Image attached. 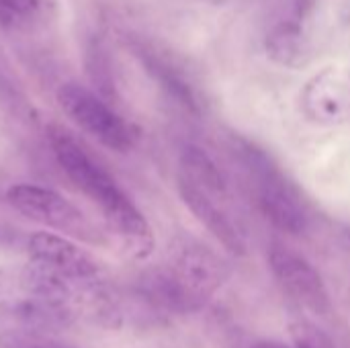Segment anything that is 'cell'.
<instances>
[{
	"instance_id": "6da1fadb",
	"label": "cell",
	"mask_w": 350,
	"mask_h": 348,
	"mask_svg": "<svg viewBox=\"0 0 350 348\" xmlns=\"http://www.w3.org/2000/svg\"><path fill=\"white\" fill-rule=\"evenodd\" d=\"M51 148L68 178L100 207L107 226L121 242V248L135 260L148 258L154 250L152 228L111 172L92 160L86 150L64 131L55 129L51 133Z\"/></svg>"
},
{
	"instance_id": "7a4b0ae2",
	"label": "cell",
	"mask_w": 350,
	"mask_h": 348,
	"mask_svg": "<svg viewBox=\"0 0 350 348\" xmlns=\"http://www.w3.org/2000/svg\"><path fill=\"white\" fill-rule=\"evenodd\" d=\"M109 299L82 293L31 263L0 267V316L51 332L68 326L82 306L103 312Z\"/></svg>"
},
{
	"instance_id": "3957f363",
	"label": "cell",
	"mask_w": 350,
	"mask_h": 348,
	"mask_svg": "<svg viewBox=\"0 0 350 348\" xmlns=\"http://www.w3.org/2000/svg\"><path fill=\"white\" fill-rule=\"evenodd\" d=\"M246 187L265 215L277 230L299 236L308 230L310 215L299 189L262 148L240 142L234 148Z\"/></svg>"
},
{
	"instance_id": "277c9868",
	"label": "cell",
	"mask_w": 350,
	"mask_h": 348,
	"mask_svg": "<svg viewBox=\"0 0 350 348\" xmlns=\"http://www.w3.org/2000/svg\"><path fill=\"white\" fill-rule=\"evenodd\" d=\"M320 0H262V43L267 55L285 68L310 64L312 21Z\"/></svg>"
},
{
	"instance_id": "5b68a950",
	"label": "cell",
	"mask_w": 350,
	"mask_h": 348,
	"mask_svg": "<svg viewBox=\"0 0 350 348\" xmlns=\"http://www.w3.org/2000/svg\"><path fill=\"white\" fill-rule=\"evenodd\" d=\"M57 105L64 115L90 137L115 152H129L137 142V129L123 119L100 94L76 84H62Z\"/></svg>"
},
{
	"instance_id": "8992f818",
	"label": "cell",
	"mask_w": 350,
	"mask_h": 348,
	"mask_svg": "<svg viewBox=\"0 0 350 348\" xmlns=\"http://www.w3.org/2000/svg\"><path fill=\"white\" fill-rule=\"evenodd\" d=\"M29 263L92 297L109 295L98 263L64 236L49 232L33 234L27 242Z\"/></svg>"
},
{
	"instance_id": "52a82bcc",
	"label": "cell",
	"mask_w": 350,
	"mask_h": 348,
	"mask_svg": "<svg viewBox=\"0 0 350 348\" xmlns=\"http://www.w3.org/2000/svg\"><path fill=\"white\" fill-rule=\"evenodd\" d=\"M164 269L193 312L201 310L232 273L215 250L197 240H183L172 250Z\"/></svg>"
},
{
	"instance_id": "ba28073f",
	"label": "cell",
	"mask_w": 350,
	"mask_h": 348,
	"mask_svg": "<svg viewBox=\"0 0 350 348\" xmlns=\"http://www.w3.org/2000/svg\"><path fill=\"white\" fill-rule=\"evenodd\" d=\"M6 199L16 211L45 228L76 236L80 240H96V232L84 213L51 189L37 185H14L8 189Z\"/></svg>"
},
{
	"instance_id": "9c48e42d",
	"label": "cell",
	"mask_w": 350,
	"mask_h": 348,
	"mask_svg": "<svg viewBox=\"0 0 350 348\" xmlns=\"http://www.w3.org/2000/svg\"><path fill=\"white\" fill-rule=\"evenodd\" d=\"M269 267L281 289L312 314H332V299L320 271L299 252L275 244L269 252Z\"/></svg>"
},
{
	"instance_id": "30bf717a",
	"label": "cell",
	"mask_w": 350,
	"mask_h": 348,
	"mask_svg": "<svg viewBox=\"0 0 350 348\" xmlns=\"http://www.w3.org/2000/svg\"><path fill=\"white\" fill-rule=\"evenodd\" d=\"M176 189L195 219L203 224L230 254H246V234L238 217L230 211V193H217L180 176H176Z\"/></svg>"
},
{
	"instance_id": "8fae6325",
	"label": "cell",
	"mask_w": 350,
	"mask_h": 348,
	"mask_svg": "<svg viewBox=\"0 0 350 348\" xmlns=\"http://www.w3.org/2000/svg\"><path fill=\"white\" fill-rule=\"evenodd\" d=\"M301 109L318 125L350 121V76L342 70H322L301 90Z\"/></svg>"
},
{
	"instance_id": "7c38bea8",
	"label": "cell",
	"mask_w": 350,
	"mask_h": 348,
	"mask_svg": "<svg viewBox=\"0 0 350 348\" xmlns=\"http://www.w3.org/2000/svg\"><path fill=\"white\" fill-rule=\"evenodd\" d=\"M142 59L148 66L150 74L160 82V86L176 103H180L189 111H199L197 94H195L193 86H191V82L180 74V70H176L166 57H162V55H158L156 51H150V49L142 51Z\"/></svg>"
},
{
	"instance_id": "4fadbf2b",
	"label": "cell",
	"mask_w": 350,
	"mask_h": 348,
	"mask_svg": "<svg viewBox=\"0 0 350 348\" xmlns=\"http://www.w3.org/2000/svg\"><path fill=\"white\" fill-rule=\"evenodd\" d=\"M0 348H70L53 338L51 330L0 316Z\"/></svg>"
},
{
	"instance_id": "5bb4252c",
	"label": "cell",
	"mask_w": 350,
	"mask_h": 348,
	"mask_svg": "<svg viewBox=\"0 0 350 348\" xmlns=\"http://www.w3.org/2000/svg\"><path fill=\"white\" fill-rule=\"evenodd\" d=\"M55 10V0H0V25L23 29L37 25Z\"/></svg>"
},
{
	"instance_id": "9a60e30c",
	"label": "cell",
	"mask_w": 350,
	"mask_h": 348,
	"mask_svg": "<svg viewBox=\"0 0 350 348\" xmlns=\"http://www.w3.org/2000/svg\"><path fill=\"white\" fill-rule=\"evenodd\" d=\"M291 332V345L295 348H336V343L320 328H316L310 322H293L289 326Z\"/></svg>"
},
{
	"instance_id": "2e32d148",
	"label": "cell",
	"mask_w": 350,
	"mask_h": 348,
	"mask_svg": "<svg viewBox=\"0 0 350 348\" xmlns=\"http://www.w3.org/2000/svg\"><path fill=\"white\" fill-rule=\"evenodd\" d=\"M248 348H295L293 345L281 343V340H258L254 345H250Z\"/></svg>"
},
{
	"instance_id": "e0dca14e",
	"label": "cell",
	"mask_w": 350,
	"mask_h": 348,
	"mask_svg": "<svg viewBox=\"0 0 350 348\" xmlns=\"http://www.w3.org/2000/svg\"><path fill=\"white\" fill-rule=\"evenodd\" d=\"M205 2H209V4H226L230 0H205Z\"/></svg>"
}]
</instances>
